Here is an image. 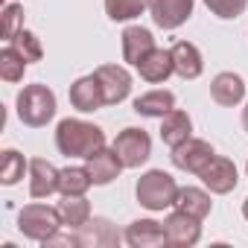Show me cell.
I'll list each match as a JSON object with an SVG mask.
<instances>
[{
    "label": "cell",
    "mask_w": 248,
    "mask_h": 248,
    "mask_svg": "<svg viewBox=\"0 0 248 248\" xmlns=\"http://www.w3.org/2000/svg\"><path fill=\"white\" fill-rule=\"evenodd\" d=\"M56 146L67 158H91L96 149L105 146V132L99 126H93V123L67 117L56 129Z\"/></svg>",
    "instance_id": "cell-1"
},
{
    "label": "cell",
    "mask_w": 248,
    "mask_h": 248,
    "mask_svg": "<svg viewBox=\"0 0 248 248\" xmlns=\"http://www.w3.org/2000/svg\"><path fill=\"white\" fill-rule=\"evenodd\" d=\"M18 117L24 126H32V129H41L56 117V93L47 88V85H27L18 99Z\"/></svg>",
    "instance_id": "cell-2"
},
{
    "label": "cell",
    "mask_w": 248,
    "mask_h": 248,
    "mask_svg": "<svg viewBox=\"0 0 248 248\" xmlns=\"http://www.w3.org/2000/svg\"><path fill=\"white\" fill-rule=\"evenodd\" d=\"M138 202L146 207V210H167V207H175V196H178V184L170 172L164 170H149L138 178Z\"/></svg>",
    "instance_id": "cell-3"
},
{
    "label": "cell",
    "mask_w": 248,
    "mask_h": 248,
    "mask_svg": "<svg viewBox=\"0 0 248 248\" xmlns=\"http://www.w3.org/2000/svg\"><path fill=\"white\" fill-rule=\"evenodd\" d=\"M18 228L27 239L44 242L47 236H53L62 228V216L59 207H47V204H27L18 213Z\"/></svg>",
    "instance_id": "cell-4"
},
{
    "label": "cell",
    "mask_w": 248,
    "mask_h": 248,
    "mask_svg": "<svg viewBox=\"0 0 248 248\" xmlns=\"http://www.w3.org/2000/svg\"><path fill=\"white\" fill-rule=\"evenodd\" d=\"M114 149L123 158V164H126L129 170H135V167H140V164L149 161V155H152V138L143 129H123L114 138Z\"/></svg>",
    "instance_id": "cell-5"
},
{
    "label": "cell",
    "mask_w": 248,
    "mask_h": 248,
    "mask_svg": "<svg viewBox=\"0 0 248 248\" xmlns=\"http://www.w3.org/2000/svg\"><path fill=\"white\" fill-rule=\"evenodd\" d=\"M172 164L178 167V170H184V172H193V175H199L213 158H216V152H213V146L207 143V140H199V138H187L184 143H178V146H172Z\"/></svg>",
    "instance_id": "cell-6"
},
{
    "label": "cell",
    "mask_w": 248,
    "mask_h": 248,
    "mask_svg": "<svg viewBox=\"0 0 248 248\" xmlns=\"http://www.w3.org/2000/svg\"><path fill=\"white\" fill-rule=\"evenodd\" d=\"M164 231H167V242L175 248H190L202 239V219L184 213V210H172L164 219Z\"/></svg>",
    "instance_id": "cell-7"
},
{
    "label": "cell",
    "mask_w": 248,
    "mask_h": 248,
    "mask_svg": "<svg viewBox=\"0 0 248 248\" xmlns=\"http://www.w3.org/2000/svg\"><path fill=\"white\" fill-rule=\"evenodd\" d=\"M76 239H79V248H117L120 239H126V236H120V231L111 219L93 216L76 231Z\"/></svg>",
    "instance_id": "cell-8"
},
{
    "label": "cell",
    "mask_w": 248,
    "mask_h": 248,
    "mask_svg": "<svg viewBox=\"0 0 248 248\" xmlns=\"http://www.w3.org/2000/svg\"><path fill=\"white\" fill-rule=\"evenodd\" d=\"M99 85H102V93H105V105H120L132 93V73L120 64H102L93 70Z\"/></svg>",
    "instance_id": "cell-9"
},
{
    "label": "cell",
    "mask_w": 248,
    "mask_h": 248,
    "mask_svg": "<svg viewBox=\"0 0 248 248\" xmlns=\"http://www.w3.org/2000/svg\"><path fill=\"white\" fill-rule=\"evenodd\" d=\"M199 178L204 181V187L210 190V193H216V196H225V193H231V190H236V184H239V175H236V167H233V161H228V158H213L202 172H199Z\"/></svg>",
    "instance_id": "cell-10"
},
{
    "label": "cell",
    "mask_w": 248,
    "mask_h": 248,
    "mask_svg": "<svg viewBox=\"0 0 248 248\" xmlns=\"http://www.w3.org/2000/svg\"><path fill=\"white\" fill-rule=\"evenodd\" d=\"M193 3L196 0H152L149 12H152V21L161 30H178L181 24L190 21Z\"/></svg>",
    "instance_id": "cell-11"
},
{
    "label": "cell",
    "mask_w": 248,
    "mask_h": 248,
    "mask_svg": "<svg viewBox=\"0 0 248 248\" xmlns=\"http://www.w3.org/2000/svg\"><path fill=\"white\" fill-rule=\"evenodd\" d=\"M88 164V172H91V181L96 184V187H105V184H111L120 172H123V167H126V164H123V158L117 155V149L111 146V149H96L91 158H85Z\"/></svg>",
    "instance_id": "cell-12"
},
{
    "label": "cell",
    "mask_w": 248,
    "mask_h": 248,
    "mask_svg": "<svg viewBox=\"0 0 248 248\" xmlns=\"http://www.w3.org/2000/svg\"><path fill=\"white\" fill-rule=\"evenodd\" d=\"M67 96H70V105L76 111H82V114H91V111H96V108L105 105V93H102V85H99L96 73L76 79L70 85V93Z\"/></svg>",
    "instance_id": "cell-13"
},
{
    "label": "cell",
    "mask_w": 248,
    "mask_h": 248,
    "mask_svg": "<svg viewBox=\"0 0 248 248\" xmlns=\"http://www.w3.org/2000/svg\"><path fill=\"white\" fill-rule=\"evenodd\" d=\"M123 236H126V242L132 248H161V245H167V231L155 219H135Z\"/></svg>",
    "instance_id": "cell-14"
},
{
    "label": "cell",
    "mask_w": 248,
    "mask_h": 248,
    "mask_svg": "<svg viewBox=\"0 0 248 248\" xmlns=\"http://www.w3.org/2000/svg\"><path fill=\"white\" fill-rule=\"evenodd\" d=\"M59 175L62 170H56L50 161L44 158H32L30 161V196L32 199H47L59 190Z\"/></svg>",
    "instance_id": "cell-15"
},
{
    "label": "cell",
    "mask_w": 248,
    "mask_h": 248,
    "mask_svg": "<svg viewBox=\"0 0 248 248\" xmlns=\"http://www.w3.org/2000/svg\"><path fill=\"white\" fill-rule=\"evenodd\" d=\"M210 96H213V102H219V105H225V108L239 105V102L245 99V82H242V76H239V73H231V70L219 73V76L210 82Z\"/></svg>",
    "instance_id": "cell-16"
},
{
    "label": "cell",
    "mask_w": 248,
    "mask_h": 248,
    "mask_svg": "<svg viewBox=\"0 0 248 248\" xmlns=\"http://www.w3.org/2000/svg\"><path fill=\"white\" fill-rule=\"evenodd\" d=\"M155 50V38L149 30L143 27H129L126 32H123V59H126L129 64H140L149 53Z\"/></svg>",
    "instance_id": "cell-17"
},
{
    "label": "cell",
    "mask_w": 248,
    "mask_h": 248,
    "mask_svg": "<svg viewBox=\"0 0 248 248\" xmlns=\"http://www.w3.org/2000/svg\"><path fill=\"white\" fill-rule=\"evenodd\" d=\"M172 64H175V73L181 79H199L202 70H204V62H202V53L196 44L190 41H175L172 44Z\"/></svg>",
    "instance_id": "cell-18"
},
{
    "label": "cell",
    "mask_w": 248,
    "mask_h": 248,
    "mask_svg": "<svg viewBox=\"0 0 248 248\" xmlns=\"http://www.w3.org/2000/svg\"><path fill=\"white\" fill-rule=\"evenodd\" d=\"M138 73H140V79H146V82H152V85H161V82H167L172 73H175V64H172V53L170 50H161V47H155L140 64H138Z\"/></svg>",
    "instance_id": "cell-19"
},
{
    "label": "cell",
    "mask_w": 248,
    "mask_h": 248,
    "mask_svg": "<svg viewBox=\"0 0 248 248\" xmlns=\"http://www.w3.org/2000/svg\"><path fill=\"white\" fill-rule=\"evenodd\" d=\"M187 138H193V120L187 111L172 108L167 117H161V140L172 149L178 143H184Z\"/></svg>",
    "instance_id": "cell-20"
},
{
    "label": "cell",
    "mask_w": 248,
    "mask_h": 248,
    "mask_svg": "<svg viewBox=\"0 0 248 248\" xmlns=\"http://www.w3.org/2000/svg\"><path fill=\"white\" fill-rule=\"evenodd\" d=\"M175 108V93L172 91H149L135 99V111L149 120H161Z\"/></svg>",
    "instance_id": "cell-21"
},
{
    "label": "cell",
    "mask_w": 248,
    "mask_h": 248,
    "mask_svg": "<svg viewBox=\"0 0 248 248\" xmlns=\"http://www.w3.org/2000/svg\"><path fill=\"white\" fill-rule=\"evenodd\" d=\"M175 207L184 210V213H190V216H196V219H204V216L210 213L213 202H210V196H207L204 190H199V187H178Z\"/></svg>",
    "instance_id": "cell-22"
},
{
    "label": "cell",
    "mask_w": 248,
    "mask_h": 248,
    "mask_svg": "<svg viewBox=\"0 0 248 248\" xmlns=\"http://www.w3.org/2000/svg\"><path fill=\"white\" fill-rule=\"evenodd\" d=\"M59 216H62V225H67L70 231H79L91 219V204L85 196H64L59 202Z\"/></svg>",
    "instance_id": "cell-23"
},
{
    "label": "cell",
    "mask_w": 248,
    "mask_h": 248,
    "mask_svg": "<svg viewBox=\"0 0 248 248\" xmlns=\"http://www.w3.org/2000/svg\"><path fill=\"white\" fill-rule=\"evenodd\" d=\"M91 172L88 167H64L59 175V193L62 196H85L91 187Z\"/></svg>",
    "instance_id": "cell-24"
},
{
    "label": "cell",
    "mask_w": 248,
    "mask_h": 248,
    "mask_svg": "<svg viewBox=\"0 0 248 248\" xmlns=\"http://www.w3.org/2000/svg\"><path fill=\"white\" fill-rule=\"evenodd\" d=\"M152 6V0H105V15L111 21H135Z\"/></svg>",
    "instance_id": "cell-25"
},
{
    "label": "cell",
    "mask_w": 248,
    "mask_h": 248,
    "mask_svg": "<svg viewBox=\"0 0 248 248\" xmlns=\"http://www.w3.org/2000/svg\"><path fill=\"white\" fill-rule=\"evenodd\" d=\"M24 170H30L27 158L18 149H6L3 152V164H0V181H3L6 187H12V184H18L24 178Z\"/></svg>",
    "instance_id": "cell-26"
},
{
    "label": "cell",
    "mask_w": 248,
    "mask_h": 248,
    "mask_svg": "<svg viewBox=\"0 0 248 248\" xmlns=\"http://www.w3.org/2000/svg\"><path fill=\"white\" fill-rule=\"evenodd\" d=\"M24 70H27V59L12 44L0 50V76H3L6 82H21L24 79Z\"/></svg>",
    "instance_id": "cell-27"
},
{
    "label": "cell",
    "mask_w": 248,
    "mask_h": 248,
    "mask_svg": "<svg viewBox=\"0 0 248 248\" xmlns=\"http://www.w3.org/2000/svg\"><path fill=\"white\" fill-rule=\"evenodd\" d=\"M9 44H12V47L27 59V64H32V62H41V59H44V47H41L38 35H35V32H30V30H21Z\"/></svg>",
    "instance_id": "cell-28"
},
{
    "label": "cell",
    "mask_w": 248,
    "mask_h": 248,
    "mask_svg": "<svg viewBox=\"0 0 248 248\" xmlns=\"http://www.w3.org/2000/svg\"><path fill=\"white\" fill-rule=\"evenodd\" d=\"M204 6H207L216 18L231 21V18H239V15L245 12L248 0H204Z\"/></svg>",
    "instance_id": "cell-29"
},
{
    "label": "cell",
    "mask_w": 248,
    "mask_h": 248,
    "mask_svg": "<svg viewBox=\"0 0 248 248\" xmlns=\"http://www.w3.org/2000/svg\"><path fill=\"white\" fill-rule=\"evenodd\" d=\"M0 18H3V38H6V41H12V38L24 30V9H21L18 3H6Z\"/></svg>",
    "instance_id": "cell-30"
},
{
    "label": "cell",
    "mask_w": 248,
    "mask_h": 248,
    "mask_svg": "<svg viewBox=\"0 0 248 248\" xmlns=\"http://www.w3.org/2000/svg\"><path fill=\"white\" fill-rule=\"evenodd\" d=\"M41 245H44V248H53V245H79V239H76V233H70V236H67V233H59V231H56V233H53V236H47Z\"/></svg>",
    "instance_id": "cell-31"
},
{
    "label": "cell",
    "mask_w": 248,
    "mask_h": 248,
    "mask_svg": "<svg viewBox=\"0 0 248 248\" xmlns=\"http://www.w3.org/2000/svg\"><path fill=\"white\" fill-rule=\"evenodd\" d=\"M242 129H245V132H248V105H245V108H242Z\"/></svg>",
    "instance_id": "cell-32"
},
{
    "label": "cell",
    "mask_w": 248,
    "mask_h": 248,
    "mask_svg": "<svg viewBox=\"0 0 248 248\" xmlns=\"http://www.w3.org/2000/svg\"><path fill=\"white\" fill-rule=\"evenodd\" d=\"M242 216H245V219H248V199H245V202H242Z\"/></svg>",
    "instance_id": "cell-33"
},
{
    "label": "cell",
    "mask_w": 248,
    "mask_h": 248,
    "mask_svg": "<svg viewBox=\"0 0 248 248\" xmlns=\"http://www.w3.org/2000/svg\"><path fill=\"white\" fill-rule=\"evenodd\" d=\"M245 172H248V164H245Z\"/></svg>",
    "instance_id": "cell-34"
}]
</instances>
